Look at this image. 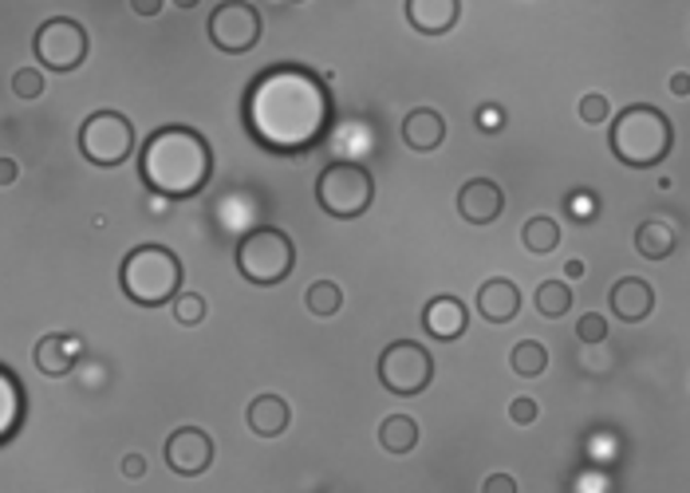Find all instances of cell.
I'll use <instances>...</instances> for the list:
<instances>
[{
    "label": "cell",
    "mask_w": 690,
    "mask_h": 493,
    "mask_svg": "<svg viewBox=\"0 0 690 493\" xmlns=\"http://www.w3.org/2000/svg\"><path fill=\"white\" fill-rule=\"evenodd\" d=\"M245 131L272 155H304L332 126V91L304 64H272L245 91Z\"/></svg>",
    "instance_id": "cell-1"
},
{
    "label": "cell",
    "mask_w": 690,
    "mask_h": 493,
    "mask_svg": "<svg viewBox=\"0 0 690 493\" xmlns=\"http://www.w3.org/2000/svg\"><path fill=\"white\" fill-rule=\"evenodd\" d=\"M138 178L166 202L202 194L213 178V150L193 126H158L138 150Z\"/></svg>",
    "instance_id": "cell-2"
},
{
    "label": "cell",
    "mask_w": 690,
    "mask_h": 493,
    "mask_svg": "<svg viewBox=\"0 0 690 493\" xmlns=\"http://www.w3.org/2000/svg\"><path fill=\"white\" fill-rule=\"evenodd\" d=\"M608 143H612L615 163L632 166V170H652V166H659L663 158L671 155L675 126L659 107L632 103L612 119V135H608Z\"/></svg>",
    "instance_id": "cell-3"
},
{
    "label": "cell",
    "mask_w": 690,
    "mask_h": 493,
    "mask_svg": "<svg viewBox=\"0 0 690 493\" xmlns=\"http://www.w3.org/2000/svg\"><path fill=\"white\" fill-rule=\"evenodd\" d=\"M119 289L138 309H163L182 292V261L166 245H135L119 265Z\"/></svg>",
    "instance_id": "cell-4"
},
{
    "label": "cell",
    "mask_w": 690,
    "mask_h": 493,
    "mask_svg": "<svg viewBox=\"0 0 690 493\" xmlns=\"http://www.w3.org/2000/svg\"><path fill=\"white\" fill-rule=\"evenodd\" d=\"M292 269H297V245L277 225H257L237 242V272L249 284L272 289V284L288 281Z\"/></svg>",
    "instance_id": "cell-5"
},
{
    "label": "cell",
    "mask_w": 690,
    "mask_h": 493,
    "mask_svg": "<svg viewBox=\"0 0 690 493\" xmlns=\"http://www.w3.org/2000/svg\"><path fill=\"white\" fill-rule=\"evenodd\" d=\"M316 202L327 217L352 222L364 217L375 202V178L359 163H327L316 178Z\"/></svg>",
    "instance_id": "cell-6"
},
{
    "label": "cell",
    "mask_w": 690,
    "mask_h": 493,
    "mask_svg": "<svg viewBox=\"0 0 690 493\" xmlns=\"http://www.w3.org/2000/svg\"><path fill=\"white\" fill-rule=\"evenodd\" d=\"M79 155L99 170H115L135 155V123L111 107L87 115L79 126Z\"/></svg>",
    "instance_id": "cell-7"
},
{
    "label": "cell",
    "mask_w": 690,
    "mask_h": 493,
    "mask_svg": "<svg viewBox=\"0 0 690 493\" xmlns=\"http://www.w3.org/2000/svg\"><path fill=\"white\" fill-rule=\"evenodd\" d=\"M379 383H383L391 395H422V391L434 383V359L431 351L414 344V339H394L387 344L383 356H379Z\"/></svg>",
    "instance_id": "cell-8"
},
{
    "label": "cell",
    "mask_w": 690,
    "mask_h": 493,
    "mask_svg": "<svg viewBox=\"0 0 690 493\" xmlns=\"http://www.w3.org/2000/svg\"><path fill=\"white\" fill-rule=\"evenodd\" d=\"M32 52H36V59L44 68L64 76V71L84 68L87 52H91V40H87V29L79 20L52 16L44 20L36 29V36H32Z\"/></svg>",
    "instance_id": "cell-9"
},
{
    "label": "cell",
    "mask_w": 690,
    "mask_h": 493,
    "mask_svg": "<svg viewBox=\"0 0 690 493\" xmlns=\"http://www.w3.org/2000/svg\"><path fill=\"white\" fill-rule=\"evenodd\" d=\"M260 12L253 9L249 0H225L218 4L210 16V44L225 56H245L260 44Z\"/></svg>",
    "instance_id": "cell-10"
},
{
    "label": "cell",
    "mask_w": 690,
    "mask_h": 493,
    "mask_svg": "<svg viewBox=\"0 0 690 493\" xmlns=\"http://www.w3.org/2000/svg\"><path fill=\"white\" fill-rule=\"evenodd\" d=\"M213 455H218V446H213L210 430H202V426H178V430L166 438V466H170L178 478L205 474L213 466Z\"/></svg>",
    "instance_id": "cell-11"
},
{
    "label": "cell",
    "mask_w": 690,
    "mask_h": 493,
    "mask_svg": "<svg viewBox=\"0 0 690 493\" xmlns=\"http://www.w3.org/2000/svg\"><path fill=\"white\" fill-rule=\"evenodd\" d=\"M458 213H461V222H470V225L498 222L501 213H505L501 186L493 182V178H470V182L458 190Z\"/></svg>",
    "instance_id": "cell-12"
},
{
    "label": "cell",
    "mask_w": 690,
    "mask_h": 493,
    "mask_svg": "<svg viewBox=\"0 0 690 493\" xmlns=\"http://www.w3.org/2000/svg\"><path fill=\"white\" fill-rule=\"evenodd\" d=\"M466 324H470V309L458 296H450V292L431 296V304L422 309V328H426V336L442 339V344L458 339L466 332Z\"/></svg>",
    "instance_id": "cell-13"
},
{
    "label": "cell",
    "mask_w": 690,
    "mask_h": 493,
    "mask_svg": "<svg viewBox=\"0 0 690 493\" xmlns=\"http://www.w3.org/2000/svg\"><path fill=\"white\" fill-rule=\"evenodd\" d=\"M403 12L422 36H446L461 16V0H403Z\"/></svg>",
    "instance_id": "cell-14"
},
{
    "label": "cell",
    "mask_w": 690,
    "mask_h": 493,
    "mask_svg": "<svg viewBox=\"0 0 690 493\" xmlns=\"http://www.w3.org/2000/svg\"><path fill=\"white\" fill-rule=\"evenodd\" d=\"M612 312L623 324H643L655 312V289L643 277H623L612 284Z\"/></svg>",
    "instance_id": "cell-15"
},
{
    "label": "cell",
    "mask_w": 690,
    "mask_h": 493,
    "mask_svg": "<svg viewBox=\"0 0 690 493\" xmlns=\"http://www.w3.org/2000/svg\"><path fill=\"white\" fill-rule=\"evenodd\" d=\"M399 131H403V143L411 146V150H419V155H431V150H438V146L446 143V119H442L434 107H414V111H407Z\"/></svg>",
    "instance_id": "cell-16"
},
{
    "label": "cell",
    "mask_w": 690,
    "mask_h": 493,
    "mask_svg": "<svg viewBox=\"0 0 690 493\" xmlns=\"http://www.w3.org/2000/svg\"><path fill=\"white\" fill-rule=\"evenodd\" d=\"M478 312L489 324H509L521 312V289L509 277H493L478 289Z\"/></svg>",
    "instance_id": "cell-17"
},
{
    "label": "cell",
    "mask_w": 690,
    "mask_h": 493,
    "mask_svg": "<svg viewBox=\"0 0 690 493\" xmlns=\"http://www.w3.org/2000/svg\"><path fill=\"white\" fill-rule=\"evenodd\" d=\"M288 423H292V411H288L285 399L272 395V391H265V395H257L245 406V426H249L257 438H280L288 430Z\"/></svg>",
    "instance_id": "cell-18"
},
{
    "label": "cell",
    "mask_w": 690,
    "mask_h": 493,
    "mask_svg": "<svg viewBox=\"0 0 690 493\" xmlns=\"http://www.w3.org/2000/svg\"><path fill=\"white\" fill-rule=\"evenodd\" d=\"M20 418H24V391L12 368H0V442L16 435Z\"/></svg>",
    "instance_id": "cell-19"
},
{
    "label": "cell",
    "mask_w": 690,
    "mask_h": 493,
    "mask_svg": "<svg viewBox=\"0 0 690 493\" xmlns=\"http://www.w3.org/2000/svg\"><path fill=\"white\" fill-rule=\"evenodd\" d=\"M71 348H76L71 339H64L59 332H52V336H44L36 344L32 359H36V368L44 371L48 379H59V376H68L71 363H76V359H71Z\"/></svg>",
    "instance_id": "cell-20"
},
{
    "label": "cell",
    "mask_w": 690,
    "mask_h": 493,
    "mask_svg": "<svg viewBox=\"0 0 690 493\" xmlns=\"http://www.w3.org/2000/svg\"><path fill=\"white\" fill-rule=\"evenodd\" d=\"M635 249H639L643 261H667L675 253V229L659 217H652V222H643L635 229Z\"/></svg>",
    "instance_id": "cell-21"
},
{
    "label": "cell",
    "mask_w": 690,
    "mask_h": 493,
    "mask_svg": "<svg viewBox=\"0 0 690 493\" xmlns=\"http://www.w3.org/2000/svg\"><path fill=\"white\" fill-rule=\"evenodd\" d=\"M379 446L387 455H411L419 446V423L411 415H387L379 426Z\"/></svg>",
    "instance_id": "cell-22"
},
{
    "label": "cell",
    "mask_w": 690,
    "mask_h": 493,
    "mask_svg": "<svg viewBox=\"0 0 690 493\" xmlns=\"http://www.w3.org/2000/svg\"><path fill=\"white\" fill-rule=\"evenodd\" d=\"M521 245H525L533 257H545V253H553L556 245H560V225H556V217H548V213L528 217L525 229H521Z\"/></svg>",
    "instance_id": "cell-23"
},
{
    "label": "cell",
    "mask_w": 690,
    "mask_h": 493,
    "mask_svg": "<svg viewBox=\"0 0 690 493\" xmlns=\"http://www.w3.org/2000/svg\"><path fill=\"white\" fill-rule=\"evenodd\" d=\"M509 368L518 371L521 379H537V376H545V368H548V348L541 344V339H521L518 348L509 351Z\"/></svg>",
    "instance_id": "cell-24"
},
{
    "label": "cell",
    "mask_w": 690,
    "mask_h": 493,
    "mask_svg": "<svg viewBox=\"0 0 690 493\" xmlns=\"http://www.w3.org/2000/svg\"><path fill=\"white\" fill-rule=\"evenodd\" d=\"M304 309L320 320L336 316V312L344 309V289H340L336 281H312L304 289Z\"/></svg>",
    "instance_id": "cell-25"
},
{
    "label": "cell",
    "mask_w": 690,
    "mask_h": 493,
    "mask_svg": "<svg viewBox=\"0 0 690 493\" xmlns=\"http://www.w3.org/2000/svg\"><path fill=\"white\" fill-rule=\"evenodd\" d=\"M533 304H537L541 316L560 320L568 309H572V289H568L565 281H541V289H537V296H533Z\"/></svg>",
    "instance_id": "cell-26"
},
{
    "label": "cell",
    "mask_w": 690,
    "mask_h": 493,
    "mask_svg": "<svg viewBox=\"0 0 690 493\" xmlns=\"http://www.w3.org/2000/svg\"><path fill=\"white\" fill-rule=\"evenodd\" d=\"M174 320H178V324H182V328H198V324H202L205 320V296L202 292H178V296H174Z\"/></svg>",
    "instance_id": "cell-27"
},
{
    "label": "cell",
    "mask_w": 690,
    "mask_h": 493,
    "mask_svg": "<svg viewBox=\"0 0 690 493\" xmlns=\"http://www.w3.org/2000/svg\"><path fill=\"white\" fill-rule=\"evenodd\" d=\"M580 119H585L588 126H600L612 119V103H608L600 91H588L585 99H580Z\"/></svg>",
    "instance_id": "cell-28"
},
{
    "label": "cell",
    "mask_w": 690,
    "mask_h": 493,
    "mask_svg": "<svg viewBox=\"0 0 690 493\" xmlns=\"http://www.w3.org/2000/svg\"><path fill=\"white\" fill-rule=\"evenodd\" d=\"M12 91H16L20 99L44 96V76H40V68H20L16 76H12Z\"/></svg>",
    "instance_id": "cell-29"
},
{
    "label": "cell",
    "mask_w": 690,
    "mask_h": 493,
    "mask_svg": "<svg viewBox=\"0 0 690 493\" xmlns=\"http://www.w3.org/2000/svg\"><path fill=\"white\" fill-rule=\"evenodd\" d=\"M576 336L585 339V344H604L608 320L600 316V312H588V316H580V324H576Z\"/></svg>",
    "instance_id": "cell-30"
},
{
    "label": "cell",
    "mask_w": 690,
    "mask_h": 493,
    "mask_svg": "<svg viewBox=\"0 0 690 493\" xmlns=\"http://www.w3.org/2000/svg\"><path fill=\"white\" fill-rule=\"evenodd\" d=\"M541 415V406L537 399H528V395H518L513 403H509V423H518V426H533Z\"/></svg>",
    "instance_id": "cell-31"
},
{
    "label": "cell",
    "mask_w": 690,
    "mask_h": 493,
    "mask_svg": "<svg viewBox=\"0 0 690 493\" xmlns=\"http://www.w3.org/2000/svg\"><path fill=\"white\" fill-rule=\"evenodd\" d=\"M478 126L481 131H498V126H505V111L498 103H486L478 111Z\"/></svg>",
    "instance_id": "cell-32"
},
{
    "label": "cell",
    "mask_w": 690,
    "mask_h": 493,
    "mask_svg": "<svg viewBox=\"0 0 690 493\" xmlns=\"http://www.w3.org/2000/svg\"><path fill=\"white\" fill-rule=\"evenodd\" d=\"M481 490H486V493H518V482H513L509 474H489Z\"/></svg>",
    "instance_id": "cell-33"
},
{
    "label": "cell",
    "mask_w": 690,
    "mask_h": 493,
    "mask_svg": "<svg viewBox=\"0 0 690 493\" xmlns=\"http://www.w3.org/2000/svg\"><path fill=\"white\" fill-rule=\"evenodd\" d=\"M119 470H123V478H131V482H138V478L146 474V458H143V455H126Z\"/></svg>",
    "instance_id": "cell-34"
},
{
    "label": "cell",
    "mask_w": 690,
    "mask_h": 493,
    "mask_svg": "<svg viewBox=\"0 0 690 493\" xmlns=\"http://www.w3.org/2000/svg\"><path fill=\"white\" fill-rule=\"evenodd\" d=\"M131 12L143 20H154L158 12H163V0H131Z\"/></svg>",
    "instance_id": "cell-35"
},
{
    "label": "cell",
    "mask_w": 690,
    "mask_h": 493,
    "mask_svg": "<svg viewBox=\"0 0 690 493\" xmlns=\"http://www.w3.org/2000/svg\"><path fill=\"white\" fill-rule=\"evenodd\" d=\"M667 88H671V96H675V99H687V96H690V71H675Z\"/></svg>",
    "instance_id": "cell-36"
},
{
    "label": "cell",
    "mask_w": 690,
    "mask_h": 493,
    "mask_svg": "<svg viewBox=\"0 0 690 493\" xmlns=\"http://www.w3.org/2000/svg\"><path fill=\"white\" fill-rule=\"evenodd\" d=\"M16 175H20V166L12 163V158H0V182L12 186V182H16Z\"/></svg>",
    "instance_id": "cell-37"
},
{
    "label": "cell",
    "mask_w": 690,
    "mask_h": 493,
    "mask_svg": "<svg viewBox=\"0 0 690 493\" xmlns=\"http://www.w3.org/2000/svg\"><path fill=\"white\" fill-rule=\"evenodd\" d=\"M565 277H568V281H580V277H585V261H568L565 265Z\"/></svg>",
    "instance_id": "cell-38"
},
{
    "label": "cell",
    "mask_w": 690,
    "mask_h": 493,
    "mask_svg": "<svg viewBox=\"0 0 690 493\" xmlns=\"http://www.w3.org/2000/svg\"><path fill=\"white\" fill-rule=\"evenodd\" d=\"M174 4H178V9H182V12H190V9H198L202 0H174Z\"/></svg>",
    "instance_id": "cell-39"
},
{
    "label": "cell",
    "mask_w": 690,
    "mask_h": 493,
    "mask_svg": "<svg viewBox=\"0 0 690 493\" xmlns=\"http://www.w3.org/2000/svg\"><path fill=\"white\" fill-rule=\"evenodd\" d=\"M292 4H304V0H292Z\"/></svg>",
    "instance_id": "cell-40"
}]
</instances>
